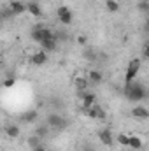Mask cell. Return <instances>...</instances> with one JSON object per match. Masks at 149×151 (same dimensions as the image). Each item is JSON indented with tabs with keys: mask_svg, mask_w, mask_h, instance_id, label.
Returning <instances> with one entry per match:
<instances>
[{
	"mask_svg": "<svg viewBox=\"0 0 149 151\" xmlns=\"http://www.w3.org/2000/svg\"><path fill=\"white\" fill-rule=\"evenodd\" d=\"M7 7L12 11V14H14V16H19V14L27 12V5H25L23 2H19V0H11Z\"/></svg>",
	"mask_w": 149,
	"mask_h": 151,
	"instance_id": "52a82bcc",
	"label": "cell"
},
{
	"mask_svg": "<svg viewBox=\"0 0 149 151\" xmlns=\"http://www.w3.org/2000/svg\"><path fill=\"white\" fill-rule=\"evenodd\" d=\"M37 118H39V113L35 109H30V111H27L23 114V121H27V123H34V121H37Z\"/></svg>",
	"mask_w": 149,
	"mask_h": 151,
	"instance_id": "d6986e66",
	"label": "cell"
},
{
	"mask_svg": "<svg viewBox=\"0 0 149 151\" xmlns=\"http://www.w3.org/2000/svg\"><path fill=\"white\" fill-rule=\"evenodd\" d=\"M97 119H105V111L98 106V116H97Z\"/></svg>",
	"mask_w": 149,
	"mask_h": 151,
	"instance_id": "4316f807",
	"label": "cell"
},
{
	"mask_svg": "<svg viewBox=\"0 0 149 151\" xmlns=\"http://www.w3.org/2000/svg\"><path fill=\"white\" fill-rule=\"evenodd\" d=\"M86 91H88V90H77V91H75V95H77L79 99H82V97L86 95Z\"/></svg>",
	"mask_w": 149,
	"mask_h": 151,
	"instance_id": "83f0119b",
	"label": "cell"
},
{
	"mask_svg": "<svg viewBox=\"0 0 149 151\" xmlns=\"http://www.w3.org/2000/svg\"><path fill=\"white\" fill-rule=\"evenodd\" d=\"M81 102H82V109H88L93 104H97V95L93 91H86V95L81 99Z\"/></svg>",
	"mask_w": 149,
	"mask_h": 151,
	"instance_id": "30bf717a",
	"label": "cell"
},
{
	"mask_svg": "<svg viewBox=\"0 0 149 151\" xmlns=\"http://www.w3.org/2000/svg\"><path fill=\"white\" fill-rule=\"evenodd\" d=\"M128 148H132V150H140V148H142V141H140L139 137L132 135V137L128 139Z\"/></svg>",
	"mask_w": 149,
	"mask_h": 151,
	"instance_id": "44dd1931",
	"label": "cell"
},
{
	"mask_svg": "<svg viewBox=\"0 0 149 151\" xmlns=\"http://www.w3.org/2000/svg\"><path fill=\"white\" fill-rule=\"evenodd\" d=\"M137 7H139V11H142V12H149V2L148 0H140Z\"/></svg>",
	"mask_w": 149,
	"mask_h": 151,
	"instance_id": "cb8c5ba5",
	"label": "cell"
},
{
	"mask_svg": "<svg viewBox=\"0 0 149 151\" xmlns=\"http://www.w3.org/2000/svg\"><path fill=\"white\" fill-rule=\"evenodd\" d=\"M11 18H14V14H12V11L5 5V7H2L0 9V23H4V21H7V19H11Z\"/></svg>",
	"mask_w": 149,
	"mask_h": 151,
	"instance_id": "ffe728a7",
	"label": "cell"
},
{
	"mask_svg": "<svg viewBox=\"0 0 149 151\" xmlns=\"http://www.w3.org/2000/svg\"><path fill=\"white\" fill-rule=\"evenodd\" d=\"M132 116H133L135 119H139V121H144V119L149 118V111L144 106H135V107L132 109Z\"/></svg>",
	"mask_w": 149,
	"mask_h": 151,
	"instance_id": "ba28073f",
	"label": "cell"
},
{
	"mask_svg": "<svg viewBox=\"0 0 149 151\" xmlns=\"http://www.w3.org/2000/svg\"><path fill=\"white\" fill-rule=\"evenodd\" d=\"M53 37V32L49 30V28H46V27H37V28H34L32 30V39L40 44L42 40H46V39H51Z\"/></svg>",
	"mask_w": 149,
	"mask_h": 151,
	"instance_id": "5b68a950",
	"label": "cell"
},
{
	"mask_svg": "<svg viewBox=\"0 0 149 151\" xmlns=\"http://www.w3.org/2000/svg\"><path fill=\"white\" fill-rule=\"evenodd\" d=\"M56 40H54V35L51 39H46V40H42L40 42V46H42V51H46V53H49V51H54L56 49Z\"/></svg>",
	"mask_w": 149,
	"mask_h": 151,
	"instance_id": "5bb4252c",
	"label": "cell"
},
{
	"mask_svg": "<svg viewBox=\"0 0 149 151\" xmlns=\"http://www.w3.org/2000/svg\"><path fill=\"white\" fill-rule=\"evenodd\" d=\"M123 91H125V97H126L130 102H135V104L148 99V90H146V86H144L142 83H139L137 79L132 81V83H126Z\"/></svg>",
	"mask_w": 149,
	"mask_h": 151,
	"instance_id": "6da1fadb",
	"label": "cell"
},
{
	"mask_svg": "<svg viewBox=\"0 0 149 151\" xmlns=\"http://www.w3.org/2000/svg\"><path fill=\"white\" fill-rule=\"evenodd\" d=\"M82 151H95V148H93L91 144H88V142H86V144L82 146Z\"/></svg>",
	"mask_w": 149,
	"mask_h": 151,
	"instance_id": "f1b7e54d",
	"label": "cell"
},
{
	"mask_svg": "<svg viewBox=\"0 0 149 151\" xmlns=\"http://www.w3.org/2000/svg\"><path fill=\"white\" fill-rule=\"evenodd\" d=\"M88 84H91V86H97V84H100L102 81H104V76L100 70H90L88 72Z\"/></svg>",
	"mask_w": 149,
	"mask_h": 151,
	"instance_id": "9c48e42d",
	"label": "cell"
},
{
	"mask_svg": "<svg viewBox=\"0 0 149 151\" xmlns=\"http://www.w3.org/2000/svg\"><path fill=\"white\" fill-rule=\"evenodd\" d=\"M19 127L18 125H7L5 127V135L7 137H11V139H16V137H19Z\"/></svg>",
	"mask_w": 149,
	"mask_h": 151,
	"instance_id": "9a60e30c",
	"label": "cell"
},
{
	"mask_svg": "<svg viewBox=\"0 0 149 151\" xmlns=\"http://www.w3.org/2000/svg\"><path fill=\"white\" fill-rule=\"evenodd\" d=\"M82 56H84L88 62H97V60H98V55H97V51H95L91 46H84V47H82Z\"/></svg>",
	"mask_w": 149,
	"mask_h": 151,
	"instance_id": "8fae6325",
	"label": "cell"
},
{
	"mask_svg": "<svg viewBox=\"0 0 149 151\" xmlns=\"http://www.w3.org/2000/svg\"><path fill=\"white\" fill-rule=\"evenodd\" d=\"M148 58H149V46L144 44V47H142V60H148Z\"/></svg>",
	"mask_w": 149,
	"mask_h": 151,
	"instance_id": "484cf974",
	"label": "cell"
},
{
	"mask_svg": "<svg viewBox=\"0 0 149 151\" xmlns=\"http://www.w3.org/2000/svg\"><path fill=\"white\" fill-rule=\"evenodd\" d=\"M14 83H16V79H14V77H7V79L4 81V86H5V88H12V86H14Z\"/></svg>",
	"mask_w": 149,
	"mask_h": 151,
	"instance_id": "d4e9b609",
	"label": "cell"
},
{
	"mask_svg": "<svg viewBox=\"0 0 149 151\" xmlns=\"http://www.w3.org/2000/svg\"><path fill=\"white\" fill-rule=\"evenodd\" d=\"M105 7H107V11H111V12H117V11L121 9V5H119L117 0H105Z\"/></svg>",
	"mask_w": 149,
	"mask_h": 151,
	"instance_id": "7402d4cb",
	"label": "cell"
},
{
	"mask_svg": "<svg viewBox=\"0 0 149 151\" xmlns=\"http://www.w3.org/2000/svg\"><path fill=\"white\" fill-rule=\"evenodd\" d=\"M56 16H58V19H60L62 25H70L72 19H74V14H72V11L67 5H60L56 9Z\"/></svg>",
	"mask_w": 149,
	"mask_h": 151,
	"instance_id": "277c9868",
	"label": "cell"
},
{
	"mask_svg": "<svg viewBox=\"0 0 149 151\" xmlns=\"http://www.w3.org/2000/svg\"><path fill=\"white\" fill-rule=\"evenodd\" d=\"M77 42H79L81 46H86V37H84V35H81V37H77Z\"/></svg>",
	"mask_w": 149,
	"mask_h": 151,
	"instance_id": "f546056e",
	"label": "cell"
},
{
	"mask_svg": "<svg viewBox=\"0 0 149 151\" xmlns=\"http://www.w3.org/2000/svg\"><path fill=\"white\" fill-rule=\"evenodd\" d=\"M98 139H100V142H102L104 146H107V148H112V146H114L112 132H111V130H107V128H104V130H100V132H98Z\"/></svg>",
	"mask_w": 149,
	"mask_h": 151,
	"instance_id": "8992f818",
	"label": "cell"
},
{
	"mask_svg": "<svg viewBox=\"0 0 149 151\" xmlns=\"http://www.w3.org/2000/svg\"><path fill=\"white\" fill-rule=\"evenodd\" d=\"M49 132H51V128L44 123V125H37V128H35V132H34V134H35L37 137H40V139H44V137H47V134H49Z\"/></svg>",
	"mask_w": 149,
	"mask_h": 151,
	"instance_id": "2e32d148",
	"label": "cell"
},
{
	"mask_svg": "<svg viewBox=\"0 0 149 151\" xmlns=\"http://www.w3.org/2000/svg\"><path fill=\"white\" fill-rule=\"evenodd\" d=\"M128 139H130V135H126V134H119L117 135V142L121 146H126V148H128Z\"/></svg>",
	"mask_w": 149,
	"mask_h": 151,
	"instance_id": "603a6c76",
	"label": "cell"
},
{
	"mask_svg": "<svg viewBox=\"0 0 149 151\" xmlns=\"http://www.w3.org/2000/svg\"><path fill=\"white\" fill-rule=\"evenodd\" d=\"M27 5V11L34 16V18H40L42 16V9H40V5H39L37 2H28V4H25Z\"/></svg>",
	"mask_w": 149,
	"mask_h": 151,
	"instance_id": "7c38bea8",
	"label": "cell"
},
{
	"mask_svg": "<svg viewBox=\"0 0 149 151\" xmlns=\"http://www.w3.org/2000/svg\"><path fill=\"white\" fill-rule=\"evenodd\" d=\"M46 125H47L49 128H53V130H63V128H67L69 121H67L62 114L51 113L47 116V119H46Z\"/></svg>",
	"mask_w": 149,
	"mask_h": 151,
	"instance_id": "7a4b0ae2",
	"label": "cell"
},
{
	"mask_svg": "<svg viewBox=\"0 0 149 151\" xmlns=\"http://www.w3.org/2000/svg\"><path fill=\"white\" fill-rule=\"evenodd\" d=\"M34 151H46V150H44V148L40 146V148H35V150H34Z\"/></svg>",
	"mask_w": 149,
	"mask_h": 151,
	"instance_id": "4dcf8cb0",
	"label": "cell"
},
{
	"mask_svg": "<svg viewBox=\"0 0 149 151\" xmlns=\"http://www.w3.org/2000/svg\"><path fill=\"white\" fill-rule=\"evenodd\" d=\"M27 144H28L32 150H35V148H40V146H42V139L34 134V135H30V137L27 139Z\"/></svg>",
	"mask_w": 149,
	"mask_h": 151,
	"instance_id": "e0dca14e",
	"label": "cell"
},
{
	"mask_svg": "<svg viewBox=\"0 0 149 151\" xmlns=\"http://www.w3.org/2000/svg\"><path fill=\"white\" fill-rule=\"evenodd\" d=\"M46 62H47V53L42 51V49L37 51V53L32 56V63H34V65H44Z\"/></svg>",
	"mask_w": 149,
	"mask_h": 151,
	"instance_id": "4fadbf2b",
	"label": "cell"
},
{
	"mask_svg": "<svg viewBox=\"0 0 149 151\" xmlns=\"http://www.w3.org/2000/svg\"><path fill=\"white\" fill-rule=\"evenodd\" d=\"M140 65H142V60H140V58H133V60H130L128 69H126V74H125V83H132V81H135V77L139 76V70H140Z\"/></svg>",
	"mask_w": 149,
	"mask_h": 151,
	"instance_id": "3957f363",
	"label": "cell"
},
{
	"mask_svg": "<svg viewBox=\"0 0 149 151\" xmlns=\"http://www.w3.org/2000/svg\"><path fill=\"white\" fill-rule=\"evenodd\" d=\"M74 83H75V88H77V90H88V86H90V84H88V79H86L84 76H77L74 79Z\"/></svg>",
	"mask_w": 149,
	"mask_h": 151,
	"instance_id": "ac0fdd59",
	"label": "cell"
}]
</instances>
